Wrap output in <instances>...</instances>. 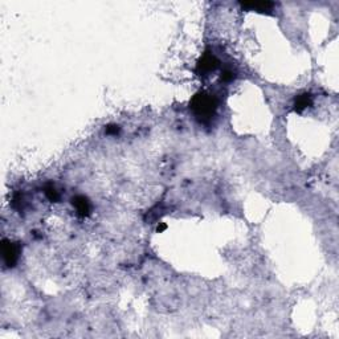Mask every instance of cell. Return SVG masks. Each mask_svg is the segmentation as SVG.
Listing matches in <instances>:
<instances>
[{
	"label": "cell",
	"instance_id": "1",
	"mask_svg": "<svg viewBox=\"0 0 339 339\" xmlns=\"http://www.w3.org/2000/svg\"><path fill=\"white\" fill-rule=\"evenodd\" d=\"M191 109L200 122H208L216 113V98L213 94L200 92L198 94L193 95L192 101H191Z\"/></svg>",
	"mask_w": 339,
	"mask_h": 339
},
{
	"label": "cell",
	"instance_id": "2",
	"mask_svg": "<svg viewBox=\"0 0 339 339\" xmlns=\"http://www.w3.org/2000/svg\"><path fill=\"white\" fill-rule=\"evenodd\" d=\"M3 260L7 268H14L15 264L18 263L20 254V245L18 243H12L10 240L3 241Z\"/></svg>",
	"mask_w": 339,
	"mask_h": 339
},
{
	"label": "cell",
	"instance_id": "3",
	"mask_svg": "<svg viewBox=\"0 0 339 339\" xmlns=\"http://www.w3.org/2000/svg\"><path fill=\"white\" fill-rule=\"evenodd\" d=\"M217 66H219V60H217L216 57L213 56L212 53H206V55L200 58V61L198 62L196 72H198L199 75H208V73L215 71Z\"/></svg>",
	"mask_w": 339,
	"mask_h": 339
},
{
	"label": "cell",
	"instance_id": "4",
	"mask_svg": "<svg viewBox=\"0 0 339 339\" xmlns=\"http://www.w3.org/2000/svg\"><path fill=\"white\" fill-rule=\"evenodd\" d=\"M72 203H73L75 211H77V213H78L80 216L85 217V216H88V215L90 213L92 206H90V202L88 198L78 195V196H75V198L72 199Z\"/></svg>",
	"mask_w": 339,
	"mask_h": 339
},
{
	"label": "cell",
	"instance_id": "5",
	"mask_svg": "<svg viewBox=\"0 0 339 339\" xmlns=\"http://www.w3.org/2000/svg\"><path fill=\"white\" fill-rule=\"evenodd\" d=\"M241 7L244 10L248 11H256V12H261V14H269L270 11L273 10L274 4L270 1H263V3H241Z\"/></svg>",
	"mask_w": 339,
	"mask_h": 339
},
{
	"label": "cell",
	"instance_id": "6",
	"mask_svg": "<svg viewBox=\"0 0 339 339\" xmlns=\"http://www.w3.org/2000/svg\"><path fill=\"white\" fill-rule=\"evenodd\" d=\"M311 105V95L305 93V94L298 95L296 98V102H294V110L301 113L302 110H305L306 108H309Z\"/></svg>",
	"mask_w": 339,
	"mask_h": 339
},
{
	"label": "cell",
	"instance_id": "7",
	"mask_svg": "<svg viewBox=\"0 0 339 339\" xmlns=\"http://www.w3.org/2000/svg\"><path fill=\"white\" fill-rule=\"evenodd\" d=\"M44 192H45V196H47L51 202H58V200H60V193H58V191H57L53 186H47Z\"/></svg>",
	"mask_w": 339,
	"mask_h": 339
}]
</instances>
